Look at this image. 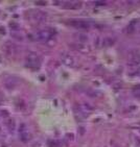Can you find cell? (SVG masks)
I'll use <instances>...</instances> for the list:
<instances>
[{
  "mask_svg": "<svg viewBox=\"0 0 140 147\" xmlns=\"http://www.w3.org/2000/svg\"><path fill=\"white\" fill-rule=\"evenodd\" d=\"M133 92H134V94L135 95H136V96H138V97H140V88H136V89H134V91H133Z\"/></svg>",
  "mask_w": 140,
  "mask_h": 147,
  "instance_id": "cell-2",
  "label": "cell"
},
{
  "mask_svg": "<svg viewBox=\"0 0 140 147\" xmlns=\"http://www.w3.org/2000/svg\"><path fill=\"white\" fill-rule=\"evenodd\" d=\"M37 36H38V38H39L38 40L46 41V40L50 39V38L52 37V32H50V31H48V30H42V31H40Z\"/></svg>",
  "mask_w": 140,
  "mask_h": 147,
  "instance_id": "cell-1",
  "label": "cell"
}]
</instances>
